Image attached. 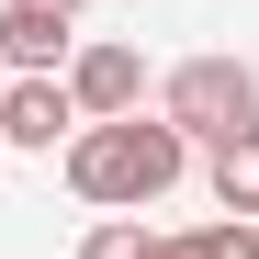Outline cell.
<instances>
[{"label":"cell","instance_id":"cell-1","mask_svg":"<svg viewBox=\"0 0 259 259\" xmlns=\"http://www.w3.org/2000/svg\"><path fill=\"white\" fill-rule=\"evenodd\" d=\"M181 169H192V147L169 136V124H147V113L79 124V136H68V192L102 203V214H136V203H158V192H181Z\"/></svg>","mask_w":259,"mask_h":259},{"label":"cell","instance_id":"cell-2","mask_svg":"<svg viewBox=\"0 0 259 259\" xmlns=\"http://www.w3.org/2000/svg\"><path fill=\"white\" fill-rule=\"evenodd\" d=\"M158 124H169L181 147H214V136H237V124H259V68H237V57H181L169 91H158Z\"/></svg>","mask_w":259,"mask_h":259},{"label":"cell","instance_id":"cell-3","mask_svg":"<svg viewBox=\"0 0 259 259\" xmlns=\"http://www.w3.org/2000/svg\"><path fill=\"white\" fill-rule=\"evenodd\" d=\"M68 113L79 124H124V113H147V57L136 46H68Z\"/></svg>","mask_w":259,"mask_h":259},{"label":"cell","instance_id":"cell-4","mask_svg":"<svg viewBox=\"0 0 259 259\" xmlns=\"http://www.w3.org/2000/svg\"><path fill=\"white\" fill-rule=\"evenodd\" d=\"M79 136V113H68V79H0V147H34V158H57Z\"/></svg>","mask_w":259,"mask_h":259},{"label":"cell","instance_id":"cell-5","mask_svg":"<svg viewBox=\"0 0 259 259\" xmlns=\"http://www.w3.org/2000/svg\"><path fill=\"white\" fill-rule=\"evenodd\" d=\"M68 12H46V0H0V68L12 79H57L68 68Z\"/></svg>","mask_w":259,"mask_h":259},{"label":"cell","instance_id":"cell-6","mask_svg":"<svg viewBox=\"0 0 259 259\" xmlns=\"http://www.w3.org/2000/svg\"><path fill=\"white\" fill-rule=\"evenodd\" d=\"M214 203L259 226V124H237V136H214Z\"/></svg>","mask_w":259,"mask_h":259},{"label":"cell","instance_id":"cell-7","mask_svg":"<svg viewBox=\"0 0 259 259\" xmlns=\"http://www.w3.org/2000/svg\"><path fill=\"white\" fill-rule=\"evenodd\" d=\"M181 248H192V259H259V226H248V214H226V226H192Z\"/></svg>","mask_w":259,"mask_h":259},{"label":"cell","instance_id":"cell-8","mask_svg":"<svg viewBox=\"0 0 259 259\" xmlns=\"http://www.w3.org/2000/svg\"><path fill=\"white\" fill-rule=\"evenodd\" d=\"M79 259H147V226L136 214H102V226L79 237Z\"/></svg>","mask_w":259,"mask_h":259},{"label":"cell","instance_id":"cell-9","mask_svg":"<svg viewBox=\"0 0 259 259\" xmlns=\"http://www.w3.org/2000/svg\"><path fill=\"white\" fill-rule=\"evenodd\" d=\"M147 259H192V248H181V237H147Z\"/></svg>","mask_w":259,"mask_h":259},{"label":"cell","instance_id":"cell-10","mask_svg":"<svg viewBox=\"0 0 259 259\" xmlns=\"http://www.w3.org/2000/svg\"><path fill=\"white\" fill-rule=\"evenodd\" d=\"M46 12H79V0H46Z\"/></svg>","mask_w":259,"mask_h":259},{"label":"cell","instance_id":"cell-11","mask_svg":"<svg viewBox=\"0 0 259 259\" xmlns=\"http://www.w3.org/2000/svg\"><path fill=\"white\" fill-rule=\"evenodd\" d=\"M0 79H12V68H0Z\"/></svg>","mask_w":259,"mask_h":259}]
</instances>
